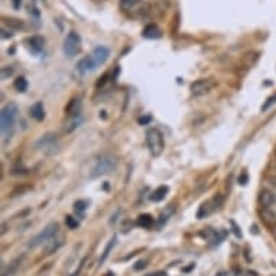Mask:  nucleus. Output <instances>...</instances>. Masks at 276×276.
<instances>
[{
    "instance_id": "nucleus-1",
    "label": "nucleus",
    "mask_w": 276,
    "mask_h": 276,
    "mask_svg": "<svg viewBox=\"0 0 276 276\" xmlns=\"http://www.w3.org/2000/svg\"><path fill=\"white\" fill-rule=\"evenodd\" d=\"M19 114V108L15 103H9L1 108V114H0V129H1V135L4 139H7L13 129H15V123Z\"/></svg>"
},
{
    "instance_id": "nucleus-2",
    "label": "nucleus",
    "mask_w": 276,
    "mask_h": 276,
    "mask_svg": "<svg viewBox=\"0 0 276 276\" xmlns=\"http://www.w3.org/2000/svg\"><path fill=\"white\" fill-rule=\"evenodd\" d=\"M116 167H117V158L111 153H103L96 159V164L91 170V178L107 175L116 170Z\"/></svg>"
},
{
    "instance_id": "nucleus-3",
    "label": "nucleus",
    "mask_w": 276,
    "mask_h": 276,
    "mask_svg": "<svg viewBox=\"0 0 276 276\" xmlns=\"http://www.w3.org/2000/svg\"><path fill=\"white\" fill-rule=\"evenodd\" d=\"M146 143H148L149 152L152 153V156H159L164 152V148H165L164 135L158 129H148V132H146Z\"/></svg>"
},
{
    "instance_id": "nucleus-4",
    "label": "nucleus",
    "mask_w": 276,
    "mask_h": 276,
    "mask_svg": "<svg viewBox=\"0 0 276 276\" xmlns=\"http://www.w3.org/2000/svg\"><path fill=\"white\" fill-rule=\"evenodd\" d=\"M58 234V224H49L43 229L42 232L39 234H36L31 242H29V247L31 249H35V247H39L42 244H48L55 236Z\"/></svg>"
},
{
    "instance_id": "nucleus-5",
    "label": "nucleus",
    "mask_w": 276,
    "mask_h": 276,
    "mask_svg": "<svg viewBox=\"0 0 276 276\" xmlns=\"http://www.w3.org/2000/svg\"><path fill=\"white\" fill-rule=\"evenodd\" d=\"M81 49V36L77 32H69L64 39L63 51L67 57H74Z\"/></svg>"
},
{
    "instance_id": "nucleus-6",
    "label": "nucleus",
    "mask_w": 276,
    "mask_h": 276,
    "mask_svg": "<svg viewBox=\"0 0 276 276\" xmlns=\"http://www.w3.org/2000/svg\"><path fill=\"white\" fill-rule=\"evenodd\" d=\"M214 80L211 78H201V80H197L191 84V93L192 96H206L214 88Z\"/></svg>"
},
{
    "instance_id": "nucleus-7",
    "label": "nucleus",
    "mask_w": 276,
    "mask_h": 276,
    "mask_svg": "<svg viewBox=\"0 0 276 276\" xmlns=\"http://www.w3.org/2000/svg\"><path fill=\"white\" fill-rule=\"evenodd\" d=\"M91 57H93V60L96 61V64H97V67H99V65L104 64L107 60H108V57H110V51L107 49L106 46H97V48L93 51Z\"/></svg>"
},
{
    "instance_id": "nucleus-8",
    "label": "nucleus",
    "mask_w": 276,
    "mask_h": 276,
    "mask_svg": "<svg viewBox=\"0 0 276 276\" xmlns=\"http://www.w3.org/2000/svg\"><path fill=\"white\" fill-rule=\"evenodd\" d=\"M97 68V64H96V61L93 60V57L90 55V57H85L83 58L78 64H77V69H78V72H81V74H88V72H93L94 69Z\"/></svg>"
},
{
    "instance_id": "nucleus-9",
    "label": "nucleus",
    "mask_w": 276,
    "mask_h": 276,
    "mask_svg": "<svg viewBox=\"0 0 276 276\" xmlns=\"http://www.w3.org/2000/svg\"><path fill=\"white\" fill-rule=\"evenodd\" d=\"M55 143H57V136L52 135V133H48V135H45L39 139V142L36 143V148L46 152L48 149L55 148Z\"/></svg>"
},
{
    "instance_id": "nucleus-10",
    "label": "nucleus",
    "mask_w": 276,
    "mask_h": 276,
    "mask_svg": "<svg viewBox=\"0 0 276 276\" xmlns=\"http://www.w3.org/2000/svg\"><path fill=\"white\" fill-rule=\"evenodd\" d=\"M217 201V197L211 200V201H207V203H204L203 206H201V208H200V211L197 214V217L198 218H203V217H207L208 214H211L215 208H218L217 206H214V203Z\"/></svg>"
},
{
    "instance_id": "nucleus-11",
    "label": "nucleus",
    "mask_w": 276,
    "mask_h": 276,
    "mask_svg": "<svg viewBox=\"0 0 276 276\" xmlns=\"http://www.w3.org/2000/svg\"><path fill=\"white\" fill-rule=\"evenodd\" d=\"M81 122H83V117H81V114H77V116H71V117L68 119V122L65 123V132H67V133H71V132H74L75 129L78 128L80 125H81Z\"/></svg>"
},
{
    "instance_id": "nucleus-12",
    "label": "nucleus",
    "mask_w": 276,
    "mask_h": 276,
    "mask_svg": "<svg viewBox=\"0 0 276 276\" xmlns=\"http://www.w3.org/2000/svg\"><path fill=\"white\" fill-rule=\"evenodd\" d=\"M31 116L35 120H38V122L43 120V117H45V108H43V104L41 102H36L34 106L31 107Z\"/></svg>"
},
{
    "instance_id": "nucleus-13",
    "label": "nucleus",
    "mask_w": 276,
    "mask_h": 276,
    "mask_svg": "<svg viewBox=\"0 0 276 276\" xmlns=\"http://www.w3.org/2000/svg\"><path fill=\"white\" fill-rule=\"evenodd\" d=\"M168 192H170V188L167 185H161L159 188H156L155 191L150 194V201H155V203L162 201L168 195Z\"/></svg>"
},
{
    "instance_id": "nucleus-14",
    "label": "nucleus",
    "mask_w": 276,
    "mask_h": 276,
    "mask_svg": "<svg viewBox=\"0 0 276 276\" xmlns=\"http://www.w3.org/2000/svg\"><path fill=\"white\" fill-rule=\"evenodd\" d=\"M28 43H29V46H31V49L34 51V52H41L43 49V45H45V41H43L42 36H32V38H29L28 39Z\"/></svg>"
},
{
    "instance_id": "nucleus-15",
    "label": "nucleus",
    "mask_w": 276,
    "mask_h": 276,
    "mask_svg": "<svg viewBox=\"0 0 276 276\" xmlns=\"http://www.w3.org/2000/svg\"><path fill=\"white\" fill-rule=\"evenodd\" d=\"M161 36V29L156 26V25H149L143 29V38H148V39H156Z\"/></svg>"
},
{
    "instance_id": "nucleus-16",
    "label": "nucleus",
    "mask_w": 276,
    "mask_h": 276,
    "mask_svg": "<svg viewBox=\"0 0 276 276\" xmlns=\"http://www.w3.org/2000/svg\"><path fill=\"white\" fill-rule=\"evenodd\" d=\"M136 224L140 226V227H143V229H149V227L153 226V218L149 214H140L139 218H138V221H136Z\"/></svg>"
},
{
    "instance_id": "nucleus-17",
    "label": "nucleus",
    "mask_w": 276,
    "mask_h": 276,
    "mask_svg": "<svg viewBox=\"0 0 276 276\" xmlns=\"http://www.w3.org/2000/svg\"><path fill=\"white\" fill-rule=\"evenodd\" d=\"M80 108H81L80 99H74V100L69 103L68 108H67V113H68L69 117H71V116H77V114H81V113H80Z\"/></svg>"
},
{
    "instance_id": "nucleus-18",
    "label": "nucleus",
    "mask_w": 276,
    "mask_h": 276,
    "mask_svg": "<svg viewBox=\"0 0 276 276\" xmlns=\"http://www.w3.org/2000/svg\"><path fill=\"white\" fill-rule=\"evenodd\" d=\"M15 88H16V91H19V93H25L26 90H28V81H26V78L25 77H19V78H16L15 80Z\"/></svg>"
},
{
    "instance_id": "nucleus-19",
    "label": "nucleus",
    "mask_w": 276,
    "mask_h": 276,
    "mask_svg": "<svg viewBox=\"0 0 276 276\" xmlns=\"http://www.w3.org/2000/svg\"><path fill=\"white\" fill-rule=\"evenodd\" d=\"M48 244H49V246H48V249H46V252H48L46 255H49V253H52L54 250H57V249L63 244V239H61V237H60V239H55V237H54Z\"/></svg>"
},
{
    "instance_id": "nucleus-20",
    "label": "nucleus",
    "mask_w": 276,
    "mask_h": 276,
    "mask_svg": "<svg viewBox=\"0 0 276 276\" xmlns=\"http://www.w3.org/2000/svg\"><path fill=\"white\" fill-rule=\"evenodd\" d=\"M114 244H116V237H111V239H110V242H108V244L106 246V249H104V252H103V256L100 257V263H103L107 257H108L110 252H111V249L114 247Z\"/></svg>"
},
{
    "instance_id": "nucleus-21",
    "label": "nucleus",
    "mask_w": 276,
    "mask_h": 276,
    "mask_svg": "<svg viewBox=\"0 0 276 276\" xmlns=\"http://www.w3.org/2000/svg\"><path fill=\"white\" fill-rule=\"evenodd\" d=\"M173 211H175V208L172 207V206H170L165 211L162 212V215H161V220H159V223H158V226H164L168 220L171 218V215L173 214Z\"/></svg>"
},
{
    "instance_id": "nucleus-22",
    "label": "nucleus",
    "mask_w": 276,
    "mask_h": 276,
    "mask_svg": "<svg viewBox=\"0 0 276 276\" xmlns=\"http://www.w3.org/2000/svg\"><path fill=\"white\" fill-rule=\"evenodd\" d=\"M140 0H120V7L122 9H125V10H128L130 7H133L135 4H138Z\"/></svg>"
},
{
    "instance_id": "nucleus-23",
    "label": "nucleus",
    "mask_w": 276,
    "mask_h": 276,
    "mask_svg": "<svg viewBox=\"0 0 276 276\" xmlns=\"http://www.w3.org/2000/svg\"><path fill=\"white\" fill-rule=\"evenodd\" d=\"M65 223H67V226H68L69 229H77V227H78V220H75V218L71 217V215H67V217H65Z\"/></svg>"
},
{
    "instance_id": "nucleus-24",
    "label": "nucleus",
    "mask_w": 276,
    "mask_h": 276,
    "mask_svg": "<svg viewBox=\"0 0 276 276\" xmlns=\"http://www.w3.org/2000/svg\"><path fill=\"white\" fill-rule=\"evenodd\" d=\"M266 188L276 194V176H272V178L268 179V187H266Z\"/></svg>"
},
{
    "instance_id": "nucleus-25",
    "label": "nucleus",
    "mask_w": 276,
    "mask_h": 276,
    "mask_svg": "<svg viewBox=\"0 0 276 276\" xmlns=\"http://www.w3.org/2000/svg\"><path fill=\"white\" fill-rule=\"evenodd\" d=\"M85 208H87V203L85 201H77L75 203V211L77 212H84L85 211Z\"/></svg>"
},
{
    "instance_id": "nucleus-26",
    "label": "nucleus",
    "mask_w": 276,
    "mask_h": 276,
    "mask_svg": "<svg viewBox=\"0 0 276 276\" xmlns=\"http://www.w3.org/2000/svg\"><path fill=\"white\" fill-rule=\"evenodd\" d=\"M146 263H148L146 260H140V262H138V263L133 266V269H135V271H142V269L146 268Z\"/></svg>"
},
{
    "instance_id": "nucleus-27",
    "label": "nucleus",
    "mask_w": 276,
    "mask_h": 276,
    "mask_svg": "<svg viewBox=\"0 0 276 276\" xmlns=\"http://www.w3.org/2000/svg\"><path fill=\"white\" fill-rule=\"evenodd\" d=\"M12 72H13V69H12V68H10V69L7 71V67H4V68L1 69V78L4 80V78H6L7 75H12Z\"/></svg>"
},
{
    "instance_id": "nucleus-28",
    "label": "nucleus",
    "mask_w": 276,
    "mask_h": 276,
    "mask_svg": "<svg viewBox=\"0 0 276 276\" xmlns=\"http://www.w3.org/2000/svg\"><path fill=\"white\" fill-rule=\"evenodd\" d=\"M12 6H13V9H21L22 0H12Z\"/></svg>"
},
{
    "instance_id": "nucleus-29",
    "label": "nucleus",
    "mask_w": 276,
    "mask_h": 276,
    "mask_svg": "<svg viewBox=\"0 0 276 276\" xmlns=\"http://www.w3.org/2000/svg\"><path fill=\"white\" fill-rule=\"evenodd\" d=\"M150 119H152L150 116H145V117H140V119H139V123H140V125H143V123H149V122H150Z\"/></svg>"
},
{
    "instance_id": "nucleus-30",
    "label": "nucleus",
    "mask_w": 276,
    "mask_h": 276,
    "mask_svg": "<svg viewBox=\"0 0 276 276\" xmlns=\"http://www.w3.org/2000/svg\"><path fill=\"white\" fill-rule=\"evenodd\" d=\"M239 182H240L242 185H246V182H247V175H243L242 178H239Z\"/></svg>"
},
{
    "instance_id": "nucleus-31",
    "label": "nucleus",
    "mask_w": 276,
    "mask_h": 276,
    "mask_svg": "<svg viewBox=\"0 0 276 276\" xmlns=\"http://www.w3.org/2000/svg\"><path fill=\"white\" fill-rule=\"evenodd\" d=\"M149 276H165V274L164 272H161V274H152V275Z\"/></svg>"
},
{
    "instance_id": "nucleus-32",
    "label": "nucleus",
    "mask_w": 276,
    "mask_h": 276,
    "mask_svg": "<svg viewBox=\"0 0 276 276\" xmlns=\"http://www.w3.org/2000/svg\"><path fill=\"white\" fill-rule=\"evenodd\" d=\"M274 234H275V237H276V226H275V229H274Z\"/></svg>"
}]
</instances>
